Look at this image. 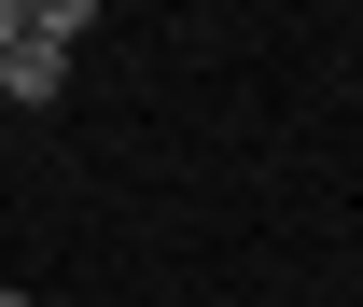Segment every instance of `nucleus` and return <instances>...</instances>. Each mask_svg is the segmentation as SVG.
I'll return each instance as SVG.
<instances>
[{
	"label": "nucleus",
	"mask_w": 363,
	"mask_h": 307,
	"mask_svg": "<svg viewBox=\"0 0 363 307\" xmlns=\"http://www.w3.org/2000/svg\"><path fill=\"white\" fill-rule=\"evenodd\" d=\"M0 307H28V294H0Z\"/></svg>",
	"instance_id": "7ed1b4c3"
},
{
	"label": "nucleus",
	"mask_w": 363,
	"mask_h": 307,
	"mask_svg": "<svg viewBox=\"0 0 363 307\" xmlns=\"http://www.w3.org/2000/svg\"><path fill=\"white\" fill-rule=\"evenodd\" d=\"M14 28H28V0H0V56H14Z\"/></svg>",
	"instance_id": "f03ea898"
},
{
	"label": "nucleus",
	"mask_w": 363,
	"mask_h": 307,
	"mask_svg": "<svg viewBox=\"0 0 363 307\" xmlns=\"http://www.w3.org/2000/svg\"><path fill=\"white\" fill-rule=\"evenodd\" d=\"M56 84H70V43H43V28H14V56H0V98H28V112H43Z\"/></svg>",
	"instance_id": "f257e3e1"
}]
</instances>
